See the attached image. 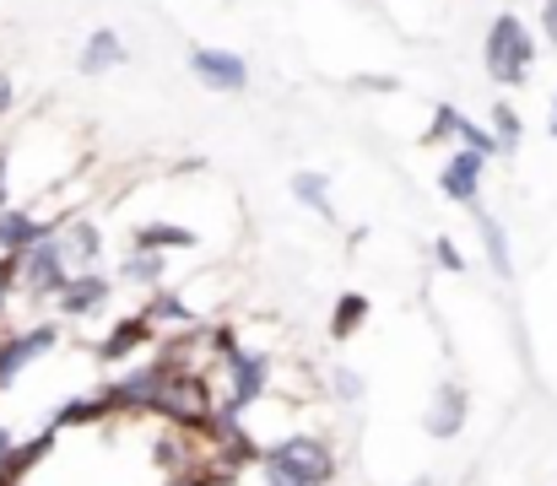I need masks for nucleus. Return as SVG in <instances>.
<instances>
[{
	"instance_id": "nucleus-1",
	"label": "nucleus",
	"mask_w": 557,
	"mask_h": 486,
	"mask_svg": "<svg viewBox=\"0 0 557 486\" xmlns=\"http://www.w3.org/2000/svg\"><path fill=\"white\" fill-rule=\"evenodd\" d=\"M482 65H487V76H493L498 87H520V82L531 76V65H536V38H531V27H525L515 11L493 16L487 43H482Z\"/></svg>"
},
{
	"instance_id": "nucleus-2",
	"label": "nucleus",
	"mask_w": 557,
	"mask_h": 486,
	"mask_svg": "<svg viewBox=\"0 0 557 486\" xmlns=\"http://www.w3.org/2000/svg\"><path fill=\"white\" fill-rule=\"evenodd\" d=\"M331 476H336L331 449L314 438H287L265 449V486H325Z\"/></svg>"
},
{
	"instance_id": "nucleus-3",
	"label": "nucleus",
	"mask_w": 557,
	"mask_h": 486,
	"mask_svg": "<svg viewBox=\"0 0 557 486\" xmlns=\"http://www.w3.org/2000/svg\"><path fill=\"white\" fill-rule=\"evenodd\" d=\"M65 265H71V260H65L60 238H38V244L22 254V287H27L33 298H60L65 282H71Z\"/></svg>"
},
{
	"instance_id": "nucleus-4",
	"label": "nucleus",
	"mask_w": 557,
	"mask_h": 486,
	"mask_svg": "<svg viewBox=\"0 0 557 486\" xmlns=\"http://www.w3.org/2000/svg\"><path fill=\"white\" fill-rule=\"evenodd\" d=\"M189 76L211 92H244L249 87V65L233 49H195L189 54Z\"/></svg>"
},
{
	"instance_id": "nucleus-5",
	"label": "nucleus",
	"mask_w": 557,
	"mask_h": 486,
	"mask_svg": "<svg viewBox=\"0 0 557 486\" xmlns=\"http://www.w3.org/2000/svg\"><path fill=\"white\" fill-rule=\"evenodd\" d=\"M54 340H60L54 324H38V329H27V335H5V346H0V389L16 384V373H22L33 357H44Z\"/></svg>"
},
{
	"instance_id": "nucleus-6",
	"label": "nucleus",
	"mask_w": 557,
	"mask_h": 486,
	"mask_svg": "<svg viewBox=\"0 0 557 486\" xmlns=\"http://www.w3.org/2000/svg\"><path fill=\"white\" fill-rule=\"evenodd\" d=\"M482 162L487 158H482V152H471V147H466V152H455V158L438 167V189H444L449 200L471 205V200H476V189H482Z\"/></svg>"
},
{
	"instance_id": "nucleus-7",
	"label": "nucleus",
	"mask_w": 557,
	"mask_h": 486,
	"mask_svg": "<svg viewBox=\"0 0 557 486\" xmlns=\"http://www.w3.org/2000/svg\"><path fill=\"white\" fill-rule=\"evenodd\" d=\"M114 65H125V38H120L114 27H98V33L82 43L76 71H82V76H109Z\"/></svg>"
},
{
	"instance_id": "nucleus-8",
	"label": "nucleus",
	"mask_w": 557,
	"mask_h": 486,
	"mask_svg": "<svg viewBox=\"0 0 557 486\" xmlns=\"http://www.w3.org/2000/svg\"><path fill=\"white\" fill-rule=\"evenodd\" d=\"M460 422H466V389H460V384H444V389L433 395V406H428V433H433V438H455Z\"/></svg>"
},
{
	"instance_id": "nucleus-9",
	"label": "nucleus",
	"mask_w": 557,
	"mask_h": 486,
	"mask_svg": "<svg viewBox=\"0 0 557 486\" xmlns=\"http://www.w3.org/2000/svg\"><path fill=\"white\" fill-rule=\"evenodd\" d=\"M227 367H233V400H227V411L238 416V411L265 389V357H238V351H233V357H227Z\"/></svg>"
},
{
	"instance_id": "nucleus-10",
	"label": "nucleus",
	"mask_w": 557,
	"mask_h": 486,
	"mask_svg": "<svg viewBox=\"0 0 557 486\" xmlns=\"http://www.w3.org/2000/svg\"><path fill=\"white\" fill-rule=\"evenodd\" d=\"M38 238H49V227H44V222H33V216H22V211H5V205H0V249H5V254H27Z\"/></svg>"
},
{
	"instance_id": "nucleus-11",
	"label": "nucleus",
	"mask_w": 557,
	"mask_h": 486,
	"mask_svg": "<svg viewBox=\"0 0 557 486\" xmlns=\"http://www.w3.org/2000/svg\"><path fill=\"white\" fill-rule=\"evenodd\" d=\"M103 298H109V282L87 271V276H71V282H65L60 309H65V314H92V309H103Z\"/></svg>"
},
{
	"instance_id": "nucleus-12",
	"label": "nucleus",
	"mask_w": 557,
	"mask_h": 486,
	"mask_svg": "<svg viewBox=\"0 0 557 486\" xmlns=\"http://www.w3.org/2000/svg\"><path fill=\"white\" fill-rule=\"evenodd\" d=\"M147 335H152V320H120L114 324V335L98 346V357H103V362H120V357H125V351H136Z\"/></svg>"
},
{
	"instance_id": "nucleus-13",
	"label": "nucleus",
	"mask_w": 557,
	"mask_h": 486,
	"mask_svg": "<svg viewBox=\"0 0 557 486\" xmlns=\"http://www.w3.org/2000/svg\"><path fill=\"white\" fill-rule=\"evenodd\" d=\"M60 249H65V260L92 265V260H98V249H103V238H98V227H92V222H71V227H65V238H60Z\"/></svg>"
},
{
	"instance_id": "nucleus-14",
	"label": "nucleus",
	"mask_w": 557,
	"mask_h": 486,
	"mask_svg": "<svg viewBox=\"0 0 557 486\" xmlns=\"http://www.w3.org/2000/svg\"><path fill=\"white\" fill-rule=\"evenodd\" d=\"M293 195L309 205V211H320V216H336V205H331V184H325V173H298L293 178Z\"/></svg>"
},
{
	"instance_id": "nucleus-15",
	"label": "nucleus",
	"mask_w": 557,
	"mask_h": 486,
	"mask_svg": "<svg viewBox=\"0 0 557 486\" xmlns=\"http://www.w3.org/2000/svg\"><path fill=\"white\" fill-rule=\"evenodd\" d=\"M363 320H369V298H363V292H347V298L336 303V314H331V335H336V340H347Z\"/></svg>"
},
{
	"instance_id": "nucleus-16",
	"label": "nucleus",
	"mask_w": 557,
	"mask_h": 486,
	"mask_svg": "<svg viewBox=\"0 0 557 486\" xmlns=\"http://www.w3.org/2000/svg\"><path fill=\"white\" fill-rule=\"evenodd\" d=\"M476 227H482V238H487V260H493V271L509 276L515 265H509V238H504V227H498L487 211H476Z\"/></svg>"
},
{
	"instance_id": "nucleus-17",
	"label": "nucleus",
	"mask_w": 557,
	"mask_h": 486,
	"mask_svg": "<svg viewBox=\"0 0 557 486\" xmlns=\"http://www.w3.org/2000/svg\"><path fill=\"white\" fill-rule=\"evenodd\" d=\"M158 276H163V254L147 249V244H136V254L125 260V282H147V287H152Z\"/></svg>"
},
{
	"instance_id": "nucleus-18",
	"label": "nucleus",
	"mask_w": 557,
	"mask_h": 486,
	"mask_svg": "<svg viewBox=\"0 0 557 486\" xmlns=\"http://www.w3.org/2000/svg\"><path fill=\"white\" fill-rule=\"evenodd\" d=\"M136 244H147V249H195V233L189 227H141L136 233Z\"/></svg>"
},
{
	"instance_id": "nucleus-19",
	"label": "nucleus",
	"mask_w": 557,
	"mask_h": 486,
	"mask_svg": "<svg viewBox=\"0 0 557 486\" xmlns=\"http://www.w3.org/2000/svg\"><path fill=\"white\" fill-rule=\"evenodd\" d=\"M493 136H498V147H504V152H515V147H520V114H515L509 103H498V109H493Z\"/></svg>"
},
{
	"instance_id": "nucleus-20",
	"label": "nucleus",
	"mask_w": 557,
	"mask_h": 486,
	"mask_svg": "<svg viewBox=\"0 0 557 486\" xmlns=\"http://www.w3.org/2000/svg\"><path fill=\"white\" fill-rule=\"evenodd\" d=\"M152 320H180V324H185V320H189V309L180 303V298H169V292H163V298L152 303Z\"/></svg>"
},
{
	"instance_id": "nucleus-21",
	"label": "nucleus",
	"mask_w": 557,
	"mask_h": 486,
	"mask_svg": "<svg viewBox=\"0 0 557 486\" xmlns=\"http://www.w3.org/2000/svg\"><path fill=\"white\" fill-rule=\"evenodd\" d=\"M336 395H347V400H363V378H358L352 367H336Z\"/></svg>"
},
{
	"instance_id": "nucleus-22",
	"label": "nucleus",
	"mask_w": 557,
	"mask_h": 486,
	"mask_svg": "<svg viewBox=\"0 0 557 486\" xmlns=\"http://www.w3.org/2000/svg\"><path fill=\"white\" fill-rule=\"evenodd\" d=\"M433 254H438V260H444L449 271H460V265H466V260H460V249H455L449 238H438V244H433Z\"/></svg>"
},
{
	"instance_id": "nucleus-23",
	"label": "nucleus",
	"mask_w": 557,
	"mask_h": 486,
	"mask_svg": "<svg viewBox=\"0 0 557 486\" xmlns=\"http://www.w3.org/2000/svg\"><path fill=\"white\" fill-rule=\"evenodd\" d=\"M11 276H16V254L0 260V314H5V287H11Z\"/></svg>"
},
{
	"instance_id": "nucleus-24",
	"label": "nucleus",
	"mask_w": 557,
	"mask_h": 486,
	"mask_svg": "<svg viewBox=\"0 0 557 486\" xmlns=\"http://www.w3.org/2000/svg\"><path fill=\"white\" fill-rule=\"evenodd\" d=\"M11 98H16V87H11V76L0 71V120H5V109H11Z\"/></svg>"
},
{
	"instance_id": "nucleus-25",
	"label": "nucleus",
	"mask_w": 557,
	"mask_h": 486,
	"mask_svg": "<svg viewBox=\"0 0 557 486\" xmlns=\"http://www.w3.org/2000/svg\"><path fill=\"white\" fill-rule=\"evenodd\" d=\"M542 27L553 33V43H557V0H547V5H542Z\"/></svg>"
},
{
	"instance_id": "nucleus-26",
	"label": "nucleus",
	"mask_w": 557,
	"mask_h": 486,
	"mask_svg": "<svg viewBox=\"0 0 557 486\" xmlns=\"http://www.w3.org/2000/svg\"><path fill=\"white\" fill-rule=\"evenodd\" d=\"M5 460H11V438H5V427H0V476H5Z\"/></svg>"
},
{
	"instance_id": "nucleus-27",
	"label": "nucleus",
	"mask_w": 557,
	"mask_h": 486,
	"mask_svg": "<svg viewBox=\"0 0 557 486\" xmlns=\"http://www.w3.org/2000/svg\"><path fill=\"white\" fill-rule=\"evenodd\" d=\"M169 486H211V482H206V476H174Z\"/></svg>"
},
{
	"instance_id": "nucleus-28",
	"label": "nucleus",
	"mask_w": 557,
	"mask_h": 486,
	"mask_svg": "<svg viewBox=\"0 0 557 486\" xmlns=\"http://www.w3.org/2000/svg\"><path fill=\"white\" fill-rule=\"evenodd\" d=\"M0 205H5V158H0Z\"/></svg>"
},
{
	"instance_id": "nucleus-29",
	"label": "nucleus",
	"mask_w": 557,
	"mask_h": 486,
	"mask_svg": "<svg viewBox=\"0 0 557 486\" xmlns=\"http://www.w3.org/2000/svg\"><path fill=\"white\" fill-rule=\"evenodd\" d=\"M553 136H557V103H553Z\"/></svg>"
}]
</instances>
